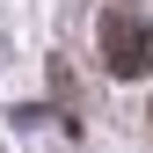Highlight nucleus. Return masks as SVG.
<instances>
[{
  "label": "nucleus",
  "instance_id": "f257e3e1",
  "mask_svg": "<svg viewBox=\"0 0 153 153\" xmlns=\"http://www.w3.org/2000/svg\"><path fill=\"white\" fill-rule=\"evenodd\" d=\"M102 66L117 73V80H139V73H153V22L131 7H109L102 15Z\"/></svg>",
  "mask_w": 153,
  "mask_h": 153
}]
</instances>
